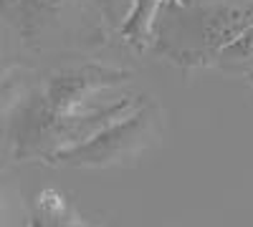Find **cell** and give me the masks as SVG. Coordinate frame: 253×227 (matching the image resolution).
I'll return each mask as SVG.
<instances>
[{"label":"cell","mask_w":253,"mask_h":227,"mask_svg":"<svg viewBox=\"0 0 253 227\" xmlns=\"http://www.w3.org/2000/svg\"><path fill=\"white\" fill-rule=\"evenodd\" d=\"M129 81L132 73L99 64L48 73L33 94L15 104L8 134L13 159L48 164L56 154L132 114L147 98L124 89Z\"/></svg>","instance_id":"cell-1"},{"label":"cell","mask_w":253,"mask_h":227,"mask_svg":"<svg viewBox=\"0 0 253 227\" xmlns=\"http://www.w3.org/2000/svg\"><path fill=\"white\" fill-rule=\"evenodd\" d=\"M162 114L150 98L132 114H126L109 127L99 129L86 141L56 154L51 167H74V169H109L137 159L150 144L160 136Z\"/></svg>","instance_id":"cell-2"},{"label":"cell","mask_w":253,"mask_h":227,"mask_svg":"<svg viewBox=\"0 0 253 227\" xmlns=\"http://www.w3.org/2000/svg\"><path fill=\"white\" fill-rule=\"evenodd\" d=\"M28 227H91L58 190H41L31 204Z\"/></svg>","instance_id":"cell-3"},{"label":"cell","mask_w":253,"mask_h":227,"mask_svg":"<svg viewBox=\"0 0 253 227\" xmlns=\"http://www.w3.org/2000/svg\"><path fill=\"white\" fill-rule=\"evenodd\" d=\"M0 227H13L10 212H8V197H5L3 187H0Z\"/></svg>","instance_id":"cell-4"}]
</instances>
